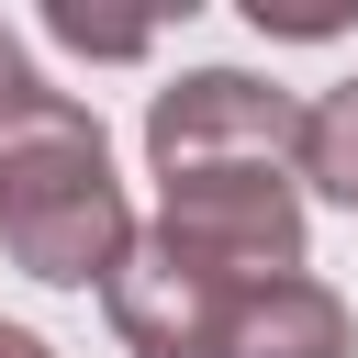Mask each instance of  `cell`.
<instances>
[{"label":"cell","mask_w":358,"mask_h":358,"mask_svg":"<svg viewBox=\"0 0 358 358\" xmlns=\"http://www.w3.org/2000/svg\"><path fill=\"white\" fill-rule=\"evenodd\" d=\"M45 34H56V45H78V56H145V22H90L78 0H56V11H45Z\"/></svg>","instance_id":"obj_7"},{"label":"cell","mask_w":358,"mask_h":358,"mask_svg":"<svg viewBox=\"0 0 358 358\" xmlns=\"http://www.w3.org/2000/svg\"><path fill=\"white\" fill-rule=\"evenodd\" d=\"M246 280H213V268H190V257H168L157 235H134V257L112 268V324H123V347L134 358H213V336H224V302H235Z\"/></svg>","instance_id":"obj_4"},{"label":"cell","mask_w":358,"mask_h":358,"mask_svg":"<svg viewBox=\"0 0 358 358\" xmlns=\"http://www.w3.org/2000/svg\"><path fill=\"white\" fill-rule=\"evenodd\" d=\"M45 101H56V90H45V78H34V56H22V34H11V22H0V134H11V123H34V112H45Z\"/></svg>","instance_id":"obj_8"},{"label":"cell","mask_w":358,"mask_h":358,"mask_svg":"<svg viewBox=\"0 0 358 358\" xmlns=\"http://www.w3.org/2000/svg\"><path fill=\"white\" fill-rule=\"evenodd\" d=\"M157 246L213 280H291L302 268V190H291V168H190V179H168Z\"/></svg>","instance_id":"obj_2"},{"label":"cell","mask_w":358,"mask_h":358,"mask_svg":"<svg viewBox=\"0 0 358 358\" xmlns=\"http://www.w3.org/2000/svg\"><path fill=\"white\" fill-rule=\"evenodd\" d=\"M291 145H302V101L268 90V78H246V67H190L145 112L157 179H190V168H291Z\"/></svg>","instance_id":"obj_3"},{"label":"cell","mask_w":358,"mask_h":358,"mask_svg":"<svg viewBox=\"0 0 358 358\" xmlns=\"http://www.w3.org/2000/svg\"><path fill=\"white\" fill-rule=\"evenodd\" d=\"M0 358H56L45 336H22V324H0Z\"/></svg>","instance_id":"obj_9"},{"label":"cell","mask_w":358,"mask_h":358,"mask_svg":"<svg viewBox=\"0 0 358 358\" xmlns=\"http://www.w3.org/2000/svg\"><path fill=\"white\" fill-rule=\"evenodd\" d=\"M213 358H347V302L324 280H302V268L291 280H246L224 302Z\"/></svg>","instance_id":"obj_5"},{"label":"cell","mask_w":358,"mask_h":358,"mask_svg":"<svg viewBox=\"0 0 358 358\" xmlns=\"http://www.w3.org/2000/svg\"><path fill=\"white\" fill-rule=\"evenodd\" d=\"M291 168H302L324 201L358 213V78L324 90V101H302V145H291Z\"/></svg>","instance_id":"obj_6"},{"label":"cell","mask_w":358,"mask_h":358,"mask_svg":"<svg viewBox=\"0 0 358 358\" xmlns=\"http://www.w3.org/2000/svg\"><path fill=\"white\" fill-rule=\"evenodd\" d=\"M0 246L56 291H90V280L112 291V268L134 257V201L112 179V145L67 90L0 134Z\"/></svg>","instance_id":"obj_1"}]
</instances>
